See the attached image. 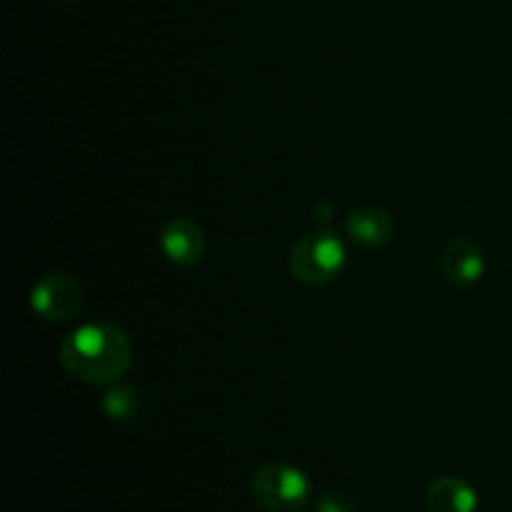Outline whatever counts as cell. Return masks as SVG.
Here are the masks:
<instances>
[{
  "label": "cell",
  "instance_id": "6da1fadb",
  "mask_svg": "<svg viewBox=\"0 0 512 512\" xmlns=\"http://www.w3.org/2000/svg\"><path fill=\"white\" fill-rule=\"evenodd\" d=\"M58 360L73 378L90 385H115L133 365L128 335L110 323L80 325L60 343Z\"/></svg>",
  "mask_w": 512,
  "mask_h": 512
},
{
  "label": "cell",
  "instance_id": "7a4b0ae2",
  "mask_svg": "<svg viewBox=\"0 0 512 512\" xmlns=\"http://www.w3.org/2000/svg\"><path fill=\"white\" fill-rule=\"evenodd\" d=\"M348 263L345 243L330 230H315L293 245L288 268L295 280L305 285H325L340 278Z\"/></svg>",
  "mask_w": 512,
  "mask_h": 512
},
{
  "label": "cell",
  "instance_id": "3957f363",
  "mask_svg": "<svg viewBox=\"0 0 512 512\" xmlns=\"http://www.w3.org/2000/svg\"><path fill=\"white\" fill-rule=\"evenodd\" d=\"M255 505L268 512H303L310 503V480L290 463H268L250 478Z\"/></svg>",
  "mask_w": 512,
  "mask_h": 512
},
{
  "label": "cell",
  "instance_id": "277c9868",
  "mask_svg": "<svg viewBox=\"0 0 512 512\" xmlns=\"http://www.w3.org/2000/svg\"><path fill=\"white\" fill-rule=\"evenodd\" d=\"M83 288L70 275H45L30 293V308L50 323H68L83 310Z\"/></svg>",
  "mask_w": 512,
  "mask_h": 512
},
{
  "label": "cell",
  "instance_id": "5b68a950",
  "mask_svg": "<svg viewBox=\"0 0 512 512\" xmlns=\"http://www.w3.org/2000/svg\"><path fill=\"white\" fill-rule=\"evenodd\" d=\"M440 270H443V278L455 288H470L480 283L485 275L483 248L468 235H458L445 245L440 255Z\"/></svg>",
  "mask_w": 512,
  "mask_h": 512
},
{
  "label": "cell",
  "instance_id": "8992f818",
  "mask_svg": "<svg viewBox=\"0 0 512 512\" xmlns=\"http://www.w3.org/2000/svg\"><path fill=\"white\" fill-rule=\"evenodd\" d=\"M160 250L178 268H193L205 255V233L195 220L173 218L160 230Z\"/></svg>",
  "mask_w": 512,
  "mask_h": 512
},
{
  "label": "cell",
  "instance_id": "52a82bcc",
  "mask_svg": "<svg viewBox=\"0 0 512 512\" xmlns=\"http://www.w3.org/2000/svg\"><path fill=\"white\" fill-rule=\"evenodd\" d=\"M393 230V218L375 205H360L345 215V233L363 248H380V245L390 243Z\"/></svg>",
  "mask_w": 512,
  "mask_h": 512
},
{
  "label": "cell",
  "instance_id": "ba28073f",
  "mask_svg": "<svg viewBox=\"0 0 512 512\" xmlns=\"http://www.w3.org/2000/svg\"><path fill=\"white\" fill-rule=\"evenodd\" d=\"M425 508L428 512H475L478 493L468 480L445 475V478L433 480L425 490Z\"/></svg>",
  "mask_w": 512,
  "mask_h": 512
},
{
  "label": "cell",
  "instance_id": "9c48e42d",
  "mask_svg": "<svg viewBox=\"0 0 512 512\" xmlns=\"http://www.w3.org/2000/svg\"><path fill=\"white\" fill-rule=\"evenodd\" d=\"M100 408L105 410L110 420H118V423H125V420H133L135 415L143 408V400H140V393L130 385L115 383L108 385L105 395L100 398Z\"/></svg>",
  "mask_w": 512,
  "mask_h": 512
},
{
  "label": "cell",
  "instance_id": "30bf717a",
  "mask_svg": "<svg viewBox=\"0 0 512 512\" xmlns=\"http://www.w3.org/2000/svg\"><path fill=\"white\" fill-rule=\"evenodd\" d=\"M315 512H358L355 500L343 490H325L315 503Z\"/></svg>",
  "mask_w": 512,
  "mask_h": 512
}]
</instances>
